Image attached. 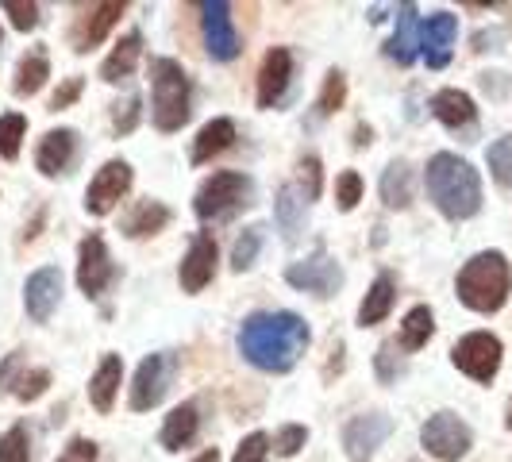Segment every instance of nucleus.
<instances>
[{
  "mask_svg": "<svg viewBox=\"0 0 512 462\" xmlns=\"http://www.w3.org/2000/svg\"><path fill=\"white\" fill-rule=\"evenodd\" d=\"M239 355L266 370V374H285L308 347V324L297 312H255L239 324Z\"/></svg>",
  "mask_w": 512,
  "mask_h": 462,
  "instance_id": "obj_1",
  "label": "nucleus"
},
{
  "mask_svg": "<svg viewBox=\"0 0 512 462\" xmlns=\"http://www.w3.org/2000/svg\"><path fill=\"white\" fill-rule=\"evenodd\" d=\"M424 181H428V197L436 201V208L447 220H470L482 208L478 170L459 154H436L424 170Z\"/></svg>",
  "mask_w": 512,
  "mask_h": 462,
  "instance_id": "obj_2",
  "label": "nucleus"
},
{
  "mask_svg": "<svg viewBox=\"0 0 512 462\" xmlns=\"http://www.w3.org/2000/svg\"><path fill=\"white\" fill-rule=\"evenodd\" d=\"M459 301L474 312H497V308L509 301V289H512V270H509V258L501 251H482L474 255L466 266L459 270Z\"/></svg>",
  "mask_w": 512,
  "mask_h": 462,
  "instance_id": "obj_3",
  "label": "nucleus"
},
{
  "mask_svg": "<svg viewBox=\"0 0 512 462\" xmlns=\"http://www.w3.org/2000/svg\"><path fill=\"white\" fill-rule=\"evenodd\" d=\"M151 93H154V128L158 131H178L189 124L193 116V85L189 74L181 70L174 58H154L151 62Z\"/></svg>",
  "mask_w": 512,
  "mask_h": 462,
  "instance_id": "obj_4",
  "label": "nucleus"
},
{
  "mask_svg": "<svg viewBox=\"0 0 512 462\" xmlns=\"http://www.w3.org/2000/svg\"><path fill=\"white\" fill-rule=\"evenodd\" d=\"M251 197H255V185L247 174H235V170H220V174H212V178L197 189V216L201 220H231L239 208L251 205Z\"/></svg>",
  "mask_w": 512,
  "mask_h": 462,
  "instance_id": "obj_5",
  "label": "nucleus"
},
{
  "mask_svg": "<svg viewBox=\"0 0 512 462\" xmlns=\"http://www.w3.org/2000/svg\"><path fill=\"white\" fill-rule=\"evenodd\" d=\"M174 374H178V355L174 351H158V355L139 362L135 382H131V409L147 412L154 405H162V397L174 385Z\"/></svg>",
  "mask_w": 512,
  "mask_h": 462,
  "instance_id": "obj_6",
  "label": "nucleus"
},
{
  "mask_svg": "<svg viewBox=\"0 0 512 462\" xmlns=\"http://www.w3.org/2000/svg\"><path fill=\"white\" fill-rule=\"evenodd\" d=\"M451 362L474 382H493V374L501 370V339L489 332L462 335L451 351Z\"/></svg>",
  "mask_w": 512,
  "mask_h": 462,
  "instance_id": "obj_7",
  "label": "nucleus"
},
{
  "mask_svg": "<svg viewBox=\"0 0 512 462\" xmlns=\"http://www.w3.org/2000/svg\"><path fill=\"white\" fill-rule=\"evenodd\" d=\"M420 443L428 455H436L439 462H459L466 451H470V428L462 424L455 412H436L424 428H420Z\"/></svg>",
  "mask_w": 512,
  "mask_h": 462,
  "instance_id": "obj_8",
  "label": "nucleus"
},
{
  "mask_svg": "<svg viewBox=\"0 0 512 462\" xmlns=\"http://www.w3.org/2000/svg\"><path fill=\"white\" fill-rule=\"evenodd\" d=\"M131 189V166L124 158H112L97 170V178L85 189V212L93 216H108L112 208L124 201V193Z\"/></svg>",
  "mask_w": 512,
  "mask_h": 462,
  "instance_id": "obj_9",
  "label": "nucleus"
},
{
  "mask_svg": "<svg viewBox=\"0 0 512 462\" xmlns=\"http://www.w3.org/2000/svg\"><path fill=\"white\" fill-rule=\"evenodd\" d=\"M285 282L293 285V289H305L312 297H335L339 285H343V270H339L335 258H328L324 251H316V255L305 258V262H293V266L285 270Z\"/></svg>",
  "mask_w": 512,
  "mask_h": 462,
  "instance_id": "obj_10",
  "label": "nucleus"
},
{
  "mask_svg": "<svg viewBox=\"0 0 512 462\" xmlns=\"http://www.w3.org/2000/svg\"><path fill=\"white\" fill-rule=\"evenodd\" d=\"M116 278V266L108 258V247H104L101 235H85L81 247H77V285L85 297H101L104 289Z\"/></svg>",
  "mask_w": 512,
  "mask_h": 462,
  "instance_id": "obj_11",
  "label": "nucleus"
},
{
  "mask_svg": "<svg viewBox=\"0 0 512 462\" xmlns=\"http://www.w3.org/2000/svg\"><path fill=\"white\" fill-rule=\"evenodd\" d=\"M393 432V420L385 412H366V416H355L347 428H343V447H347V459L351 462H370L374 451L382 447Z\"/></svg>",
  "mask_w": 512,
  "mask_h": 462,
  "instance_id": "obj_12",
  "label": "nucleus"
},
{
  "mask_svg": "<svg viewBox=\"0 0 512 462\" xmlns=\"http://www.w3.org/2000/svg\"><path fill=\"white\" fill-rule=\"evenodd\" d=\"M201 24H205V47L216 62H231L239 54V35L231 24V4L224 0H205L201 4Z\"/></svg>",
  "mask_w": 512,
  "mask_h": 462,
  "instance_id": "obj_13",
  "label": "nucleus"
},
{
  "mask_svg": "<svg viewBox=\"0 0 512 462\" xmlns=\"http://www.w3.org/2000/svg\"><path fill=\"white\" fill-rule=\"evenodd\" d=\"M124 16V0H104V4H89L81 16H77L74 24V35H70V43H74L77 54H89L93 47H101L104 35L116 27V20Z\"/></svg>",
  "mask_w": 512,
  "mask_h": 462,
  "instance_id": "obj_14",
  "label": "nucleus"
},
{
  "mask_svg": "<svg viewBox=\"0 0 512 462\" xmlns=\"http://www.w3.org/2000/svg\"><path fill=\"white\" fill-rule=\"evenodd\" d=\"M289 77H293V54L285 47H274L258 70V108H278L289 93Z\"/></svg>",
  "mask_w": 512,
  "mask_h": 462,
  "instance_id": "obj_15",
  "label": "nucleus"
},
{
  "mask_svg": "<svg viewBox=\"0 0 512 462\" xmlns=\"http://www.w3.org/2000/svg\"><path fill=\"white\" fill-rule=\"evenodd\" d=\"M212 274H216V239L208 231H201V235H193L189 251L181 258V289L201 293L212 282Z\"/></svg>",
  "mask_w": 512,
  "mask_h": 462,
  "instance_id": "obj_16",
  "label": "nucleus"
},
{
  "mask_svg": "<svg viewBox=\"0 0 512 462\" xmlns=\"http://www.w3.org/2000/svg\"><path fill=\"white\" fill-rule=\"evenodd\" d=\"M455 35H459V20L451 12H436V16H428V24H420V54L428 58L432 70H443L451 62Z\"/></svg>",
  "mask_w": 512,
  "mask_h": 462,
  "instance_id": "obj_17",
  "label": "nucleus"
},
{
  "mask_svg": "<svg viewBox=\"0 0 512 462\" xmlns=\"http://www.w3.org/2000/svg\"><path fill=\"white\" fill-rule=\"evenodd\" d=\"M58 297H62V274L54 270V266H43V270H35L24 285V305H27V316L35 320V324H47L51 320V312L58 308Z\"/></svg>",
  "mask_w": 512,
  "mask_h": 462,
  "instance_id": "obj_18",
  "label": "nucleus"
},
{
  "mask_svg": "<svg viewBox=\"0 0 512 462\" xmlns=\"http://www.w3.org/2000/svg\"><path fill=\"white\" fill-rule=\"evenodd\" d=\"M74 158H77V131L74 128L47 131V135L39 139V151H35L39 174L58 178V174H66V170L74 166Z\"/></svg>",
  "mask_w": 512,
  "mask_h": 462,
  "instance_id": "obj_19",
  "label": "nucleus"
},
{
  "mask_svg": "<svg viewBox=\"0 0 512 462\" xmlns=\"http://www.w3.org/2000/svg\"><path fill=\"white\" fill-rule=\"evenodd\" d=\"M385 54L397 66H412L416 62V54H420V16H416V4H401L397 8V31L385 43Z\"/></svg>",
  "mask_w": 512,
  "mask_h": 462,
  "instance_id": "obj_20",
  "label": "nucleus"
},
{
  "mask_svg": "<svg viewBox=\"0 0 512 462\" xmlns=\"http://www.w3.org/2000/svg\"><path fill=\"white\" fill-rule=\"evenodd\" d=\"M432 112H436L439 124L451 131L474 128V120H478V108H474V101L462 89H439L436 97H432Z\"/></svg>",
  "mask_w": 512,
  "mask_h": 462,
  "instance_id": "obj_21",
  "label": "nucleus"
},
{
  "mask_svg": "<svg viewBox=\"0 0 512 462\" xmlns=\"http://www.w3.org/2000/svg\"><path fill=\"white\" fill-rule=\"evenodd\" d=\"M120 378H124L120 355H104L101 366H97V374L89 378V401H93V409L112 412V401H116V393H120Z\"/></svg>",
  "mask_w": 512,
  "mask_h": 462,
  "instance_id": "obj_22",
  "label": "nucleus"
},
{
  "mask_svg": "<svg viewBox=\"0 0 512 462\" xmlns=\"http://www.w3.org/2000/svg\"><path fill=\"white\" fill-rule=\"evenodd\" d=\"M139 58H143V35L139 31H128L116 47H112V54L101 62V77L104 81H124V77L135 74V66H139Z\"/></svg>",
  "mask_w": 512,
  "mask_h": 462,
  "instance_id": "obj_23",
  "label": "nucleus"
},
{
  "mask_svg": "<svg viewBox=\"0 0 512 462\" xmlns=\"http://www.w3.org/2000/svg\"><path fill=\"white\" fill-rule=\"evenodd\" d=\"M201 432V412L197 405H178V409L166 416V424H162V447L166 451H181V447H189L193 439Z\"/></svg>",
  "mask_w": 512,
  "mask_h": 462,
  "instance_id": "obj_24",
  "label": "nucleus"
},
{
  "mask_svg": "<svg viewBox=\"0 0 512 462\" xmlns=\"http://www.w3.org/2000/svg\"><path fill=\"white\" fill-rule=\"evenodd\" d=\"M235 143V124H231L228 116H216V120H208L205 128L197 131V139H193V162L201 166V162H212L216 154H224Z\"/></svg>",
  "mask_w": 512,
  "mask_h": 462,
  "instance_id": "obj_25",
  "label": "nucleus"
},
{
  "mask_svg": "<svg viewBox=\"0 0 512 462\" xmlns=\"http://www.w3.org/2000/svg\"><path fill=\"white\" fill-rule=\"evenodd\" d=\"M397 301V282L389 278V274H378L374 285H370V293L362 297L359 305V324L362 328H374V324H382L385 316H389V308Z\"/></svg>",
  "mask_w": 512,
  "mask_h": 462,
  "instance_id": "obj_26",
  "label": "nucleus"
},
{
  "mask_svg": "<svg viewBox=\"0 0 512 462\" xmlns=\"http://www.w3.org/2000/svg\"><path fill=\"white\" fill-rule=\"evenodd\" d=\"M51 77V62H47V51L43 47H31V51L16 62V97H35Z\"/></svg>",
  "mask_w": 512,
  "mask_h": 462,
  "instance_id": "obj_27",
  "label": "nucleus"
},
{
  "mask_svg": "<svg viewBox=\"0 0 512 462\" xmlns=\"http://www.w3.org/2000/svg\"><path fill=\"white\" fill-rule=\"evenodd\" d=\"M166 224H170V208L158 205V201H139L124 220V235L128 239H147V235H158Z\"/></svg>",
  "mask_w": 512,
  "mask_h": 462,
  "instance_id": "obj_28",
  "label": "nucleus"
},
{
  "mask_svg": "<svg viewBox=\"0 0 512 462\" xmlns=\"http://www.w3.org/2000/svg\"><path fill=\"white\" fill-rule=\"evenodd\" d=\"M274 216H278V228H282L285 243H297V235H301V228H305V201L297 197L293 185H282V189H278Z\"/></svg>",
  "mask_w": 512,
  "mask_h": 462,
  "instance_id": "obj_29",
  "label": "nucleus"
},
{
  "mask_svg": "<svg viewBox=\"0 0 512 462\" xmlns=\"http://www.w3.org/2000/svg\"><path fill=\"white\" fill-rule=\"evenodd\" d=\"M436 332V316H432V308L428 305H416L401 320V335H397V343H401V351H420L428 339Z\"/></svg>",
  "mask_w": 512,
  "mask_h": 462,
  "instance_id": "obj_30",
  "label": "nucleus"
},
{
  "mask_svg": "<svg viewBox=\"0 0 512 462\" xmlns=\"http://www.w3.org/2000/svg\"><path fill=\"white\" fill-rule=\"evenodd\" d=\"M382 201L389 208L412 205V170L409 162H389L382 174Z\"/></svg>",
  "mask_w": 512,
  "mask_h": 462,
  "instance_id": "obj_31",
  "label": "nucleus"
},
{
  "mask_svg": "<svg viewBox=\"0 0 512 462\" xmlns=\"http://www.w3.org/2000/svg\"><path fill=\"white\" fill-rule=\"evenodd\" d=\"M343 101H347V77L332 70V74L324 77V89H320V101H316V116L328 120V116H335L343 108Z\"/></svg>",
  "mask_w": 512,
  "mask_h": 462,
  "instance_id": "obj_32",
  "label": "nucleus"
},
{
  "mask_svg": "<svg viewBox=\"0 0 512 462\" xmlns=\"http://www.w3.org/2000/svg\"><path fill=\"white\" fill-rule=\"evenodd\" d=\"M24 131H27V120L20 112H8V116H0V158H20V143H24Z\"/></svg>",
  "mask_w": 512,
  "mask_h": 462,
  "instance_id": "obj_33",
  "label": "nucleus"
},
{
  "mask_svg": "<svg viewBox=\"0 0 512 462\" xmlns=\"http://www.w3.org/2000/svg\"><path fill=\"white\" fill-rule=\"evenodd\" d=\"M489 174L493 181L501 185V189H512V139L509 135H501L493 147H489Z\"/></svg>",
  "mask_w": 512,
  "mask_h": 462,
  "instance_id": "obj_34",
  "label": "nucleus"
},
{
  "mask_svg": "<svg viewBox=\"0 0 512 462\" xmlns=\"http://www.w3.org/2000/svg\"><path fill=\"white\" fill-rule=\"evenodd\" d=\"M262 231L266 228H247L239 239H235V247H231V266H235L239 274L255 266L258 251H262Z\"/></svg>",
  "mask_w": 512,
  "mask_h": 462,
  "instance_id": "obj_35",
  "label": "nucleus"
},
{
  "mask_svg": "<svg viewBox=\"0 0 512 462\" xmlns=\"http://www.w3.org/2000/svg\"><path fill=\"white\" fill-rule=\"evenodd\" d=\"M31 459V439H27V428L16 424L0 436V462H27Z\"/></svg>",
  "mask_w": 512,
  "mask_h": 462,
  "instance_id": "obj_36",
  "label": "nucleus"
},
{
  "mask_svg": "<svg viewBox=\"0 0 512 462\" xmlns=\"http://www.w3.org/2000/svg\"><path fill=\"white\" fill-rule=\"evenodd\" d=\"M359 201H362V178L355 174V170L339 174V181H335V205L343 208V212H351Z\"/></svg>",
  "mask_w": 512,
  "mask_h": 462,
  "instance_id": "obj_37",
  "label": "nucleus"
},
{
  "mask_svg": "<svg viewBox=\"0 0 512 462\" xmlns=\"http://www.w3.org/2000/svg\"><path fill=\"white\" fill-rule=\"evenodd\" d=\"M47 385H51V370H43V366H39V370H24V378L16 382L12 393H16L20 401H35V397H43V393H47Z\"/></svg>",
  "mask_w": 512,
  "mask_h": 462,
  "instance_id": "obj_38",
  "label": "nucleus"
},
{
  "mask_svg": "<svg viewBox=\"0 0 512 462\" xmlns=\"http://www.w3.org/2000/svg\"><path fill=\"white\" fill-rule=\"evenodd\" d=\"M0 8L12 16L16 31H31V27L39 24V4H31V0H4Z\"/></svg>",
  "mask_w": 512,
  "mask_h": 462,
  "instance_id": "obj_39",
  "label": "nucleus"
},
{
  "mask_svg": "<svg viewBox=\"0 0 512 462\" xmlns=\"http://www.w3.org/2000/svg\"><path fill=\"white\" fill-rule=\"evenodd\" d=\"M308 432L301 428V424H285L282 432H278V439H274V451L282 455V459H293L301 447H305Z\"/></svg>",
  "mask_w": 512,
  "mask_h": 462,
  "instance_id": "obj_40",
  "label": "nucleus"
},
{
  "mask_svg": "<svg viewBox=\"0 0 512 462\" xmlns=\"http://www.w3.org/2000/svg\"><path fill=\"white\" fill-rule=\"evenodd\" d=\"M301 185H305V201H316L320 189H324V174H320V158L305 154L301 158Z\"/></svg>",
  "mask_w": 512,
  "mask_h": 462,
  "instance_id": "obj_41",
  "label": "nucleus"
},
{
  "mask_svg": "<svg viewBox=\"0 0 512 462\" xmlns=\"http://www.w3.org/2000/svg\"><path fill=\"white\" fill-rule=\"evenodd\" d=\"M266 451H270V439L262 436V432H251L239 443V451H235L231 462H266Z\"/></svg>",
  "mask_w": 512,
  "mask_h": 462,
  "instance_id": "obj_42",
  "label": "nucleus"
},
{
  "mask_svg": "<svg viewBox=\"0 0 512 462\" xmlns=\"http://www.w3.org/2000/svg\"><path fill=\"white\" fill-rule=\"evenodd\" d=\"M139 124V97H128L124 104H116V112H112V128L116 135H131Z\"/></svg>",
  "mask_w": 512,
  "mask_h": 462,
  "instance_id": "obj_43",
  "label": "nucleus"
},
{
  "mask_svg": "<svg viewBox=\"0 0 512 462\" xmlns=\"http://www.w3.org/2000/svg\"><path fill=\"white\" fill-rule=\"evenodd\" d=\"M54 462H97V443H93V439H85V436L70 439V443L62 447V455H58Z\"/></svg>",
  "mask_w": 512,
  "mask_h": 462,
  "instance_id": "obj_44",
  "label": "nucleus"
},
{
  "mask_svg": "<svg viewBox=\"0 0 512 462\" xmlns=\"http://www.w3.org/2000/svg\"><path fill=\"white\" fill-rule=\"evenodd\" d=\"M374 366H378V378H382V382H397V374L405 370V366H401V359L393 355V343H382V347H378Z\"/></svg>",
  "mask_w": 512,
  "mask_h": 462,
  "instance_id": "obj_45",
  "label": "nucleus"
},
{
  "mask_svg": "<svg viewBox=\"0 0 512 462\" xmlns=\"http://www.w3.org/2000/svg\"><path fill=\"white\" fill-rule=\"evenodd\" d=\"M20 366H24V351L4 355V362H0V393H12V389H16V382L24 378Z\"/></svg>",
  "mask_w": 512,
  "mask_h": 462,
  "instance_id": "obj_46",
  "label": "nucleus"
},
{
  "mask_svg": "<svg viewBox=\"0 0 512 462\" xmlns=\"http://www.w3.org/2000/svg\"><path fill=\"white\" fill-rule=\"evenodd\" d=\"M81 89H85V81H81V77H66V81L58 85V93L51 97V112H62V108H70V104L81 97Z\"/></svg>",
  "mask_w": 512,
  "mask_h": 462,
  "instance_id": "obj_47",
  "label": "nucleus"
},
{
  "mask_svg": "<svg viewBox=\"0 0 512 462\" xmlns=\"http://www.w3.org/2000/svg\"><path fill=\"white\" fill-rule=\"evenodd\" d=\"M370 139H374V131L366 128V124H359L355 128V147H370Z\"/></svg>",
  "mask_w": 512,
  "mask_h": 462,
  "instance_id": "obj_48",
  "label": "nucleus"
},
{
  "mask_svg": "<svg viewBox=\"0 0 512 462\" xmlns=\"http://www.w3.org/2000/svg\"><path fill=\"white\" fill-rule=\"evenodd\" d=\"M193 462H220V451H216V447H208V451H201Z\"/></svg>",
  "mask_w": 512,
  "mask_h": 462,
  "instance_id": "obj_49",
  "label": "nucleus"
},
{
  "mask_svg": "<svg viewBox=\"0 0 512 462\" xmlns=\"http://www.w3.org/2000/svg\"><path fill=\"white\" fill-rule=\"evenodd\" d=\"M509 428H512V405H509Z\"/></svg>",
  "mask_w": 512,
  "mask_h": 462,
  "instance_id": "obj_50",
  "label": "nucleus"
},
{
  "mask_svg": "<svg viewBox=\"0 0 512 462\" xmlns=\"http://www.w3.org/2000/svg\"><path fill=\"white\" fill-rule=\"evenodd\" d=\"M0 39H4V35H0Z\"/></svg>",
  "mask_w": 512,
  "mask_h": 462,
  "instance_id": "obj_51",
  "label": "nucleus"
}]
</instances>
